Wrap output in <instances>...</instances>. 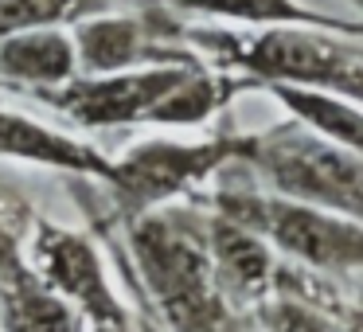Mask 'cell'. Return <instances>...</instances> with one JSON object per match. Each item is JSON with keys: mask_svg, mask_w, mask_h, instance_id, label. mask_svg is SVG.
<instances>
[{"mask_svg": "<svg viewBox=\"0 0 363 332\" xmlns=\"http://www.w3.org/2000/svg\"><path fill=\"white\" fill-rule=\"evenodd\" d=\"M118 277L164 332H223L235 309L219 293L199 199L121 219Z\"/></svg>", "mask_w": 363, "mask_h": 332, "instance_id": "cell-1", "label": "cell"}, {"mask_svg": "<svg viewBox=\"0 0 363 332\" xmlns=\"http://www.w3.org/2000/svg\"><path fill=\"white\" fill-rule=\"evenodd\" d=\"M246 82L227 71H215L203 59L188 55L180 63L137 67L118 74H74L63 87L40 90V106L82 129H129V126H160V129H191L223 114Z\"/></svg>", "mask_w": 363, "mask_h": 332, "instance_id": "cell-2", "label": "cell"}, {"mask_svg": "<svg viewBox=\"0 0 363 332\" xmlns=\"http://www.w3.org/2000/svg\"><path fill=\"white\" fill-rule=\"evenodd\" d=\"M176 43L188 48L215 71L242 79L250 90L262 87H313L359 102L363 94V32L328 28H223V24H180Z\"/></svg>", "mask_w": 363, "mask_h": 332, "instance_id": "cell-3", "label": "cell"}, {"mask_svg": "<svg viewBox=\"0 0 363 332\" xmlns=\"http://www.w3.org/2000/svg\"><path fill=\"white\" fill-rule=\"evenodd\" d=\"M196 199L211 215L238 223L254 238H262L274 250V258L313 270V274L352 285V289L359 282V270H363L359 219H344V215L274 196L258 184H215L211 192H203Z\"/></svg>", "mask_w": 363, "mask_h": 332, "instance_id": "cell-4", "label": "cell"}, {"mask_svg": "<svg viewBox=\"0 0 363 332\" xmlns=\"http://www.w3.org/2000/svg\"><path fill=\"white\" fill-rule=\"evenodd\" d=\"M230 168H246L254 184L274 196L344 219L363 215V157L308 133L289 118L269 129H242V153Z\"/></svg>", "mask_w": 363, "mask_h": 332, "instance_id": "cell-5", "label": "cell"}, {"mask_svg": "<svg viewBox=\"0 0 363 332\" xmlns=\"http://www.w3.org/2000/svg\"><path fill=\"white\" fill-rule=\"evenodd\" d=\"M242 153V129H223L203 141L149 137L129 145L121 157H110L102 188L110 196V215L137 219L145 211H160L172 204H188L211 180H219Z\"/></svg>", "mask_w": 363, "mask_h": 332, "instance_id": "cell-6", "label": "cell"}, {"mask_svg": "<svg viewBox=\"0 0 363 332\" xmlns=\"http://www.w3.org/2000/svg\"><path fill=\"white\" fill-rule=\"evenodd\" d=\"M24 258L32 274L74 309L82 328L90 324H133V309L118 297L113 277L106 270V254L86 231L63 227L55 219L35 215L24 238Z\"/></svg>", "mask_w": 363, "mask_h": 332, "instance_id": "cell-7", "label": "cell"}, {"mask_svg": "<svg viewBox=\"0 0 363 332\" xmlns=\"http://www.w3.org/2000/svg\"><path fill=\"white\" fill-rule=\"evenodd\" d=\"M176 20L164 9L149 12H98L90 20H79L71 32L79 74H118L137 67L180 63L191 51L180 48L172 35Z\"/></svg>", "mask_w": 363, "mask_h": 332, "instance_id": "cell-8", "label": "cell"}, {"mask_svg": "<svg viewBox=\"0 0 363 332\" xmlns=\"http://www.w3.org/2000/svg\"><path fill=\"white\" fill-rule=\"evenodd\" d=\"M258 332H359V305L352 285L281 262L277 282L262 305L250 309Z\"/></svg>", "mask_w": 363, "mask_h": 332, "instance_id": "cell-9", "label": "cell"}, {"mask_svg": "<svg viewBox=\"0 0 363 332\" xmlns=\"http://www.w3.org/2000/svg\"><path fill=\"white\" fill-rule=\"evenodd\" d=\"M207 254H211L219 293L227 297V305L235 313H250L254 305H262L274 293L281 258H274V250L262 238H254L250 231H242L238 223L219 219L211 211H207Z\"/></svg>", "mask_w": 363, "mask_h": 332, "instance_id": "cell-10", "label": "cell"}, {"mask_svg": "<svg viewBox=\"0 0 363 332\" xmlns=\"http://www.w3.org/2000/svg\"><path fill=\"white\" fill-rule=\"evenodd\" d=\"M0 160L55 168V172H67L86 184H102L110 172V157L90 141L51 129L20 110H4V106H0Z\"/></svg>", "mask_w": 363, "mask_h": 332, "instance_id": "cell-11", "label": "cell"}, {"mask_svg": "<svg viewBox=\"0 0 363 332\" xmlns=\"http://www.w3.org/2000/svg\"><path fill=\"white\" fill-rule=\"evenodd\" d=\"M74 74H79V59L67 28H43V32H20L0 40V87L40 94L71 82Z\"/></svg>", "mask_w": 363, "mask_h": 332, "instance_id": "cell-12", "label": "cell"}, {"mask_svg": "<svg viewBox=\"0 0 363 332\" xmlns=\"http://www.w3.org/2000/svg\"><path fill=\"white\" fill-rule=\"evenodd\" d=\"M164 12H184V16L207 20L223 28H328V32H363L359 20H340L328 12H316L301 0H160Z\"/></svg>", "mask_w": 363, "mask_h": 332, "instance_id": "cell-13", "label": "cell"}, {"mask_svg": "<svg viewBox=\"0 0 363 332\" xmlns=\"http://www.w3.org/2000/svg\"><path fill=\"white\" fill-rule=\"evenodd\" d=\"M277 106L285 110V118L297 121L301 129L324 137L332 145H344V149L359 153L363 145V114L359 102H347L340 94L328 90H313V87H262Z\"/></svg>", "mask_w": 363, "mask_h": 332, "instance_id": "cell-14", "label": "cell"}, {"mask_svg": "<svg viewBox=\"0 0 363 332\" xmlns=\"http://www.w3.org/2000/svg\"><path fill=\"white\" fill-rule=\"evenodd\" d=\"M98 12H113L110 0H0V40L43 28H74Z\"/></svg>", "mask_w": 363, "mask_h": 332, "instance_id": "cell-15", "label": "cell"}, {"mask_svg": "<svg viewBox=\"0 0 363 332\" xmlns=\"http://www.w3.org/2000/svg\"><path fill=\"white\" fill-rule=\"evenodd\" d=\"M223 332H258V324H254L250 313H235V316L227 321V328H223Z\"/></svg>", "mask_w": 363, "mask_h": 332, "instance_id": "cell-16", "label": "cell"}, {"mask_svg": "<svg viewBox=\"0 0 363 332\" xmlns=\"http://www.w3.org/2000/svg\"><path fill=\"white\" fill-rule=\"evenodd\" d=\"M82 332H137L133 324H90V328H82Z\"/></svg>", "mask_w": 363, "mask_h": 332, "instance_id": "cell-17", "label": "cell"}, {"mask_svg": "<svg viewBox=\"0 0 363 332\" xmlns=\"http://www.w3.org/2000/svg\"><path fill=\"white\" fill-rule=\"evenodd\" d=\"M0 332H4V324H0Z\"/></svg>", "mask_w": 363, "mask_h": 332, "instance_id": "cell-18", "label": "cell"}]
</instances>
